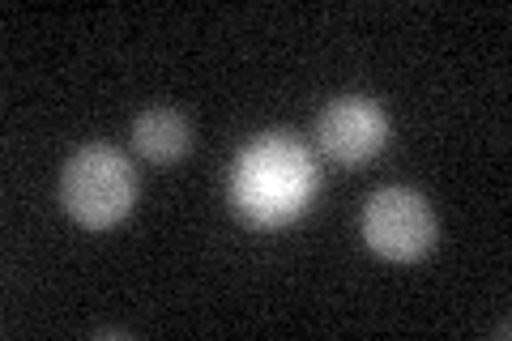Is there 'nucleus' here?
<instances>
[{
	"instance_id": "f257e3e1",
	"label": "nucleus",
	"mask_w": 512,
	"mask_h": 341,
	"mask_svg": "<svg viewBox=\"0 0 512 341\" xmlns=\"http://www.w3.org/2000/svg\"><path fill=\"white\" fill-rule=\"evenodd\" d=\"M320 192L312 150L291 133H261L239 145L227 171V205L252 231H282L299 222Z\"/></svg>"
},
{
	"instance_id": "f03ea898",
	"label": "nucleus",
	"mask_w": 512,
	"mask_h": 341,
	"mask_svg": "<svg viewBox=\"0 0 512 341\" xmlns=\"http://www.w3.org/2000/svg\"><path fill=\"white\" fill-rule=\"evenodd\" d=\"M60 205L86 231H111L137 205V171L116 145H82L60 171Z\"/></svg>"
},
{
	"instance_id": "7ed1b4c3",
	"label": "nucleus",
	"mask_w": 512,
	"mask_h": 341,
	"mask_svg": "<svg viewBox=\"0 0 512 341\" xmlns=\"http://www.w3.org/2000/svg\"><path fill=\"white\" fill-rule=\"evenodd\" d=\"M359 235L380 261L410 265V261H423L436 248L440 226H436V209H431L423 192L393 184V188H376L367 197Z\"/></svg>"
},
{
	"instance_id": "20e7f679",
	"label": "nucleus",
	"mask_w": 512,
	"mask_h": 341,
	"mask_svg": "<svg viewBox=\"0 0 512 341\" xmlns=\"http://www.w3.org/2000/svg\"><path fill=\"white\" fill-rule=\"evenodd\" d=\"M316 145L333 167H363L389 145V116L376 99L342 94L316 116Z\"/></svg>"
},
{
	"instance_id": "39448f33",
	"label": "nucleus",
	"mask_w": 512,
	"mask_h": 341,
	"mask_svg": "<svg viewBox=\"0 0 512 341\" xmlns=\"http://www.w3.org/2000/svg\"><path fill=\"white\" fill-rule=\"evenodd\" d=\"M128 141L150 167H175L192 154V124L175 107H146L128 128Z\"/></svg>"
}]
</instances>
